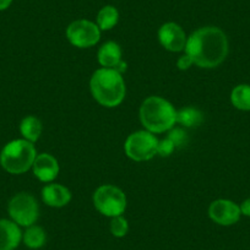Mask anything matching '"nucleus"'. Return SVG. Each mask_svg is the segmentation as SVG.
Returning a JSON list of instances; mask_svg holds the SVG:
<instances>
[{
  "label": "nucleus",
  "mask_w": 250,
  "mask_h": 250,
  "mask_svg": "<svg viewBox=\"0 0 250 250\" xmlns=\"http://www.w3.org/2000/svg\"><path fill=\"white\" fill-rule=\"evenodd\" d=\"M228 50L229 44L226 33L216 26H205L188 37L184 52L190 57L194 65L213 69L225 62Z\"/></svg>",
  "instance_id": "obj_1"
},
{
  "label": "nucleus",
  "mask_w": 250,
  "mask_h": 250,
  "mask_svg": "<svg viewBox=\"0 0 250 250\" xmlns=\"http://www.w3.org/2000/svg\"><path fill=\"white\" fill-rule=\"evenodd\" d=\"M90 90L93 98L107 108L118 107L124 101L126 93L123 74L114 69L101 68L92 74Z\"/></svg>",
  "instance_id": "obj_2"
},
{
  "label": "nucleus",
  "mask_w": 250,
  "mask_h": 250,
  "mask_svg": "<svg viewBox=\"0 0 250 250\" xmlns=\"http://www.w3.org/2000/svg\"><path fill=\"white\" fill-rule=\"evenodd\" d=\"M140 122L145 130L152 134L169 131L177 124V109L169 101L160 96H150L140 107Z\"/></svg>",
  "instance_id": "obj_3"
},
{
  "label": "nucleus",
  "mask_w": 250,
  "mask_h": 250,
  "mask_svg": "<svg viewBox=\"0 0 250 250\" xmlns=\"http://www.w3.org/2000/svg\"><path fill=\"white\" fill-rule=\"evenodd\" d=\"M37 157L35 145L25 139L10 141L0 152V165L10 174H22L31 169Z\"/></svg>",
  "instance_id": "obj_4"
},
{
  "label": "nucleus",
  "mask_w": 250,
  "mask_h": 250,
  "mask_svg": "<svg viewBox=\"0 0 250 250\" xmlns=\"http://www.w3.org/2000/svg\"><path fill=\"white\" fill-rule=\"evenodd\" d=\"M93 205L96 210L105 217L120 216L126 210L128 200L124 191L115 185H101L93 193Z\"/></svg>",
  "instance_id": "obj_5"
},
{
  "label": "nucleus",
  "mask_w": 250,
  "mask_h": 250,
  "mask_svg": "<svg viewBox=\"0 0 250 250\" xmlns=\"http://www.w3.org/2000/svg\"><path fill=\"white\" fill-rule=\"evenodd\" d=\"M8 212L11 221L20 227H30L35 225L40 217V206L35 196L28 193H19L10 199Z\"/></svg>",
  "instance_id": "obj_6"
},
{
  "label": "nucleus",
  "mask_w": 250,
  "mask_h": 250,
  "mask_svg": "<svg viewBox=\"0 0 250 250\" xmlns=\"http://www.w3.org/2000/svg\"><path fill=\"white\" fill-rule=\"evenodd\" d=\"M158 139L147 130L130 134L124 144L126 156L135 162H145L157 155Z\"/></svg>",
  "instance_id": "obj_7"
},
{
  "label": "nucleus",
  "mask_w": 250,
  "mask_h": 250,
  "mask_svg": "<svg viewBox=\"0 0 250 250\" xmlns=\"http://www.w3.org/2000/svg\"><path fill=\"white\" fill-rule=\"evenodd\" d=\"M66 38L76 48H91L101 40V30L97 23L90 20L73 21L66 28Z\"/></svg>",
  "instance_id": "obj_8"
},
{
  "label": "nucleus",
  "mask_w": 250,
  "mask_h": 250,
  "mask_svg": "<svg viewBox=\"0 0 250 250\" xmlns=\"http://www.w3.org/2000/svg\"><path fill=\"white\" fill-rule=\"evenodd\" d=\"M240 208L234 201L228 199H218L208 206V217L220 226H233L240 220Z\"/></svg>",
  "instance_id": "obj_9"
},
{
  "label": "nucleus",
  "mask_w": 250,
  "mask_h": 250,
  "mask_svg": "<svg viewBox=\"0 0 250 250\" xmlns=\"http://www.w3.org/2000/svg\"><path fill=\"white\" fill-rule=\"evenodd\" d=\"M158 41L165 49L178 53L185 50L188 37L182 26L175 22H166L158 30Z\"/></svg>",
  "instance_id": "obj_10"
},
{
  "label": "nucleus",
  "mask_w": 250,
  "mask_h": 250,
  "mask_svg": "<svg viewBox=\"0 0 250 250\" xmlns=\"http://www.w3.org/2000/svg\"><path fill=\"white\" fill-rule=\"evenodd\" d=\"M97 59L102 68L114 69L120 74L126 70V62L122 60V48L117 42H105L98 49Z\"/></svg>",
  "instance_id": "obj_11"
},
{
  "label": "nucleus",
  "mask_w": 250,
  "mask_h": 250,
  "mask_svg": "<svg viewBox=\"0 0 250 250\" xmlns=\"http://www.w3.org/2000/svg\"><path fill=\"white\" fill-rule=\"evenodd\" d=\"M32 170L41 182L50 183L59 174V162L50 153H40L33 162Z\"/></svg>",
  "instance_id": "obj_12"
},
{
  "label": "nucleus",
  "mask_w": 250,
  "mask_h": 250,
  "mask_svg": "<svg viewBox=\"0 0 250 250\" xmlns=\"http://www.w3.org/2000/svg\"><path fill=\"white\" fill-rule=\"evenodd\" d=\"M22 242L20 226L14 221L0 218V250H15Z\"/></svg>",
  "instance_id": "obj_13"
},
{
  "label": "nucleus",
  "mask_w": 250,
  "mask_h": 250,
  "mask_svg": "<svg viewBox=\"0 0 250 250\" xmlns=\"http://www.w3.org/2000/svg\"><path fill=\"white\" fill-rule=\"evenodd\" d=\"M42 200L50 208H60L68 205L71 200V191L62 184L52 183L42 189Z\"/></svg>",
  "instance_id": "obj_14"
},
{
  "label": "nucleus",
  "mask_w": 250,
  "mask_h": 250,
  "mask_svg": "<svg viewBox=\"0 0 250 250\" xmlns=\"http://www.w3.org/2000/svg\"><path fill=\"white\" fill-rule=\"evenodd\" d=\"M42 123L33 115H27L20 123V133L25 140L35 144L42 135Z\"/></svg>",
  "instance_id": "obj_15"
},
{
  "label": "nucleus",
  "mask_w": 250,
  "mask_h": 250,
  "mask_svg": "<svg viewBox=\"0 0 250 250\" xmlns=\"http://www.w3.org/2000/svg\"><path fill=\"white\" fill-rule=\"evenodd\" d=\"M47 240V234L45 230L40 226L32 225L25 229L22 233V242L30 249H41L45 244Z\"/></svg>",
  "instance_id": "obj_16"
},
{
  "label": "nucleus",
  "mask_w": 250,
  "mask_h": 250,
  "mask_svg": "<svg viewBox=\"0 0 250 250\" xmlns=\"http://www.w3.org/2000/svg\"><path fill=\"white\" fill-rule=\"evenodd\" d=\"M230 102L233 107L243 112L250 110V85L240 83L237 85L230 92Z\"/></svg>",
  "instance_id": "obj_17"
},
{
  "label": "nucleus",
  "mask_w": 250,
  "mask_h": 250,
  "mask_svg": "<svg viewBox=\"0 0 250 250\" xmlns=\"http://www.w3.org/2000/svg\"><path fill=\"white\" fill-rule=\"evenodd\" d=\"M119 21V11L113 5H105L98 11L97 26L101 31H109L115 27Z\"/></svg>",
  "instance_id": "obj_18"
},
{
  "label": "nucleus",
  "mask_w": 250,
  "mask_h": 250,
  "mask_svg": "<svg viewBox=\"0 0 250 250\" xmlns=\"http://www.w3.org/2000/svg\"><path fill=\"white\" fill-rule=\"evenodd\" d=\"M203 119V113L198 108L185 107L177 110V123L182 124L185 128L198 126L199 124H201Z\"/></svg>",
  "instance_id": "obj_19"
},
{
  "label": "nucleus",
  "mask_w": 250,
  "mask_h": 250,
  "mask_svg": "<svg viewBox=\"0 0 250 250\" xmlns=\"http://www.w3.org/2000/svg\"><path fill=\"white\" fill-rule=\"evenodd\" d=\"M110 233H112L113 237L115 238H123L128 234L129 232V222L128 220L124 217L123 215L115 216L112 217L109 225Z\"/></svg>",
  "instance_id": "obj_20"
},
{
  "label": "nucleus",
  "mask_w": 250,
  "mask_h": 250,
  "mask_svg": "<svg viewBox=\"0 0 250 250\" xmlns=\"http://www.w3.org/2000/svg\"><path fill=\"white\" fill-rule=\"evenodd\" d=\"M168 139L174 144L175 148L182 147L188 143V134L184 129L182 128H172L168 133Z\"/></svg>",
  "instance_id": "obj_21"
},
{
  "label": "nucleus",
  "mask_w": 250,
  "mask_h": 250,
  "mask_svg": "<svg viewBox=\"0 0 250 250\" xmlns=\"http://www.w3.org/2000/svg\"><path fill=\"white\" fill-rule=\"evenodd\" d=\"M174 150H175L174 144H173L168 138L163 139V140H158L157 155L162 156V157H168V156L172 155Z\"/></svg>",
  "instance_id": "obj_22"
},
{
  "label": "nucleus",
  "mask_w": 250,
  "mask_h": 250,
  "mask_svg": "<svg viewBox=\"0 0 250 250\" xmlns=\"http://www.w3.org/2000/svg\"><path fill=\"white\" fill-rule=\"evenodd\" d=\"M191 65H193V62H191L190 57H189L188 54H185V53L184 55H182L177 62V66L179 70H188Z\"/></svg>",
  "instance_id": "obj_23"
},
{
  "label": "nucleus",
  "mask_w": 250,
  "mask_h": 250,
  "mask_svg": "<svg viewBox=\"0 0 250 250\" xmlns=\"http://www.w3.org/2000/svg\"><path fill=\"white\" fill-rule=\"evenodd\" d=\"M239 208H240V212H242L243 216L250 217V198L245 199V200L240 204Z\"/></svg>",
  "instance_id": "obj_24"
},
{
  "label": "nucleus",
  "mask_w": 250,
  "mask_h": 250,
  "mask_svg": "<svg viewBox=\"0 0 250 250\" xmlns=\"http://www.w3.org/2000/svg\"><path fill=\"white\" fill-rule=\"evenodd\" d=\"M13 4V0H0V11H4Z\"/></svg>",
  "instance_id": "obj_25"
}]
</instances>
